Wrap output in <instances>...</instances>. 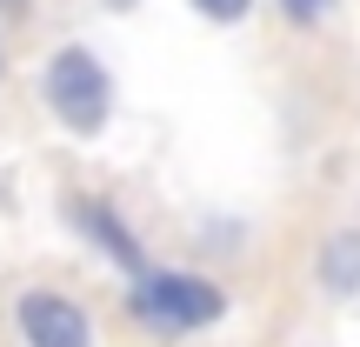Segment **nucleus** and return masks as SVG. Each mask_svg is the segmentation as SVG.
Here are the masks:
<instances>
[{
  "label": "nucleus",
  "mask_w": 360,
  "mask_h": 347,
  "mask_svg": "<svg viewBox=\"0 0 360 347\" xmlns=\"http://www.w3.org/2000/svg\"><path fill=\"white\" fill-rule=\"evenodd\" d=\"M314 281L327 301H360V227H334L314 254Z\"/></svg>",
  "instance_id": "39448f33"
},
{
  "label": "nucleus",
  "mask_w": 360,
  "mask_h": 347,
  "mask_svg": "<svg viewBox=\"0 0 360 347\" xmlns=\"http://www.w3.org/2000/svg\"><path fill=\"white\" fill-rule=\"evenodd\" d=\"M67 220L87 247H101L120 274H147V254H141V234L120 220V207H107L101 194H67Z\"/></svg>",
  "instance_id": "20e7f679"
},
{
  "label": "nucleus",
  "mask_w": 360,
  "mask_h": 347,
  "mask_svg": "<svg viewBox=\"0 0 360 347\" xmlns=\"http://www.w3.org/2000/svg\"><path fill=\"white\" fill-rule=\"evenodd\" d=\"M13 334H20V347H94V314L74 294L27 287L13 301Z\"/></svg>",
  "instance_id": "7ed1b4c3"
},
{
  "label": "nucleus",
  "mask_w": 360,
  "mask_h": 347,
  "mask_svg": "<svg viewBox=\"0 0 360 347\" xmlns=\"http://www.w3.org/2000/svg\"><path fill=\"white\" fill-rule=\"evenodd\" d=\"M281 13L294 27H314V20H327V13H334V0H281Z\"/></svg>",
  "instance_id": "0eeeda50"
},
{
  "label": "nucleus",
  "mask_w": 360,
  "mask_h": 347,
  "mask_svg": "<svg viewBox=\"0 0 360 347\" xmlns=\"http://www.w3.org/2000/svg\"><path fill=\"white\" fill-rule=\"evenodd\" d=\"M101 7H107V13H127V7H141V0H101Z\"/></svg>",
  "instance_id": "6e6552de"
},
{
  "label": "nucleus",
  "mask_w": 360,
  "mask_h": 347,
  "mask_svg": "<svg viewBox=\"0 0 360 347\" xmlns=\"http://www.w3.org/2000/svg\"><path fill=\"white\" fill-rule=\"evenodd\" d=\"M127 314L160 341H180V334H207L214 321H227V294L200 274H180V267H147L134 274V294H127Z\"/></svg>",
  "instance_id": "f03ea898"
},
{
  "label": "nucleus",
  "mask_w": 360,
  "mask_h": 347,
  "mask_svg": "<svg viewBox=\"0 0 360 347\" xmlns=\"http://www.w3.org/2000/svg\"><path fill=\"white\" fill-rule=\"evenodd\" d=\"M40 101H47V114L60 120L67 134L94 141V134L114 120V74H107V61L87 40H67V47H53L47 67H40Z\"/></svg>",
  "instance_id": "f257e3e1"
},
{
  "label": "nucleus",
  "mask_w": 360,
  "mask_h": 347,
  "mask_svg": "<svg viewBox=\"0 0 360 347\" xmlns=\"http://www.w3.org/2000/svg\"><path fill=\"white\" fill-rule=\"evenodd\" d=\"M0 7H27V0H0Z\"/></svg>",
  "instance_id": "1a4fd4ad"
},
{
  "label": "nucleus",
  "mask_w": 360,
  "mask_h": 347,
  "mask_svg": "<svg viewBox=\"0 0 360 347\" xmlns=\"http://www.w3.org/2000/svg\"><path fill=\"white\" fill-rule=\"evenodd\" d=\"M200 20H214V27H240L247 13H254V0H187Z\"/></svg>",
  "instance_id": "423d86ee"
}]
</instances>
